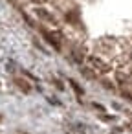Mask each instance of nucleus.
I'll return each mask as SVG.
<instances>
[{
	"label": "nucleus",
	"instance_id": "f03ea898",
	"mask_svg": "<svg viewBox=\"0 0 132 134\" xmlns=\"http://www.w3.org/2000/svg\"><path fill=\"white\" fill-rule=\"evenodd\" d=\"M35 13H37V17L39 19H42L44 22H50V24H53V26H59V22H57V19L50 13V11H46V9H41V8H37L35 9Z\"/></svg>",
	"mask_w": 132,
	"mask_h": 134
},
{
	"label": "nucleus",
	"instance_id": "423d86ee",
	"mask_svg": "<svg viewBox=\"0 0 132 134\" xmlns=\"http://www.w3.org/2000/svg\"><path fill=\"white\" fill-rule=\"evenodd\" d=\"M128 88H130V94H132V77H130V81H128V85H127Z\"/></svg>",
	"mask_w": 132,
	"mask_h": 134
},
{
	"label": "nucleus",
	"instance_id": "20e7f679",
	"mask_svg": "<svg viewBox=\"0 0 132 134\" xmlns=\"http://www.w3.org/2000/svg\"><path fill=\"white\" fill-rule=\"evenodd\" d=\"M15 85H17L20 90H24V92H30V90H31L30 83H28V81H24V79H20V77H17V79H15Z\"/></svg>",
	"mask_w": 132,
	"mask_h": 134
},
{
	"label": "nucleus",
	"instance_id": "f257e3e1",
	"mask_svg": "<svg viewBox=\"0 0 132 134\" xmlns=\"http://www.w3.org/2000/svg\"><path fill=\"white\" fill-rule=\"evenodd\" d=\"M88 64H90L88 68L92 72H95L97 75H106L110 72V64L99 55H88Z\"/></svg>",
	"mask_w": 132,
	"mask_h": 134
},
{
	"label": "nucleus",
	"instance_id": "7ed1b4c3",
	"mask_svg": "<svg viewBox=\"0 0 132 134\" xmlns=\"http://www.w3.org/2000/svg\"><path fill=\"white\" fill-rule=\"evenodd\" d=\"M41 31H42V35L46 37V41H48V42H50V44H51V46H53L55 50H61V42H59V39H55V37H53V35H51L50 31H46L44 28H42Z\"/></svg>",
	"mask_w": 132,
	"mask_h": 134
},
{
	"label": "nucleus",
	"instance_id": "39448f33",
	"mask_svg": "<svg viewBox=\"0 0 132 134\" xmlns=\"http://www.w3.org/2000/svg\"><path fill=\"white\" fill-rule=\"evenodd\" d=\"M70 85H72V88H73V90L77 92V96H83V94H84V92H83V88H81V86H79V85H77V83H75L73 79L70 81Z\"/></svg>",
	"mask_w": 132,
	"mask_h": 134
}]
</instances>
